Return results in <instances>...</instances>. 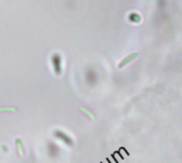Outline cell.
I'll list each match as a JSON object with an SVG mask.
<instances>
[{"label": "cell", "mask_w": 182, "mask_h": 163, "mask_svg": "<svg viewBox=\"0 0 182 163\" xmlns=\"http://www.w3.org/2000/svg\"><path fill=\"white\" fill-rule=\"evenodd\" d=\"M53 135H54L56 139H58L59 141L63 142L64 144H66V145H73L74 144L73 139H71V137H69L67 133H65L64 131H62V130H58V129L54 130Z\"/></svg>", "instance_id": "obj_1"}, {"label": "cell", "mask_w": 182, "mask_h": 163, "mask_svg": "<svg viewBox=\"0 0 182 163\" xmlns=\"http://www.w3.org/2000/svg\"><path fill=\"white\" fill-rule=\"evenodd\" d=\"M51 63L53 66V71L56 75H61L62 72V59L59 54H53L51 57Z\"/></svg>", "instance_id": "obj_2"}, {"label": "cell", "mask_w": 182, "mask_h": 163, "mask_svg": "<svg viewBox=\"0 0 182 163\" xmlns=\"http://www.w3.org/2000/svg\"><path fill=\"white\" fill-rule=\"evenodd\" d=\"M138 57H139V54H138V52H132V54H128L127 57L123 58V60H121V61L119 62L118 65H117V67H118L119 69L124 68V67L126 66L127 64H129L130 62L133 61V60H135Z\"/></svg>", "instance_id": "obj_3"}, {"label": "cell", "mask_w": 182, "mask_h": 163, "mask_svg": "<svg viewBox=\"0 0 182 163\" xmlns=\"http://www.w3.org/2000/svg\"><path fill=\"white\" fill-rule=\"evenodd\" d=\"M47 147H48V154L51 158H56L59 155L60 149L58 148V146H57L54 143L49 142L48 145H47Z\"/></svg>", "instance_id": "obj_4"}, {"label": "cell", "mask_w": 182, "mask_h": 163, "mask_svg": "<svg viewBox=\"0 0 182 163\" xmlns=\"http://www.w3.org/2000/svg\"><path fill=\"white\" fill-rule=\"evenodd\" d=\"M15 147H16V151L17 154H18L19 157H22L25 154V148H24V143L19 137H17L16 140H15Z\"/></svg>", "instance_id": "obj_5"}, {"label": "cell", "mask_w": 182, "mask_h": 163, "mask_svg": "<svg viewBox=\"0 0 182 163\" xmlns=\"http://www.w3.org/2000/svg\"><path fill=\"white\" fill-rule=\"evenodd\" d=\"M16 112V108L12 106H2L0 107V113H13Z\"/></svg>", "instance_id": "obj_6"}, {"label": "cell", "mask_w": 182, "mask_h": 163, "mask_svg": "<svg viewBox=\"0 0 182 163\" xmlns=\"http://www.w3.org/2000/svg\"><path fill=\"white\" fill-rule=\"evenodd\" d=\"M80 111H81V112H83V113L85 114V115H86V116H88V117H89V119H91L92 121H94V119H95V116H94V114L92 113V112L89 111V110H88V109H86L85 107H80Z\"/></svg>", "instance_id": "obj_7"}, {"label": "cell", "mask_w": 182, "mask_h": 163, "mask_svg": "<svg viewBox=\"0 0 182 163\" xmlns=\"http://www.w3.org/2000/svg\"><path fill=\"white\" fill-rule=\"evenodd\" d=\"M2 150H3V152H6V154H7V152L9 151V147H7L6 144H3V145H2Z\"/></svg>", "instance_id": "obj_8"}]
</instances>
